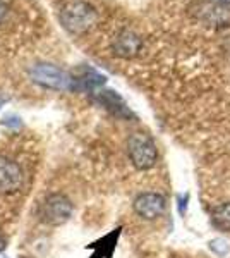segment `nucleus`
Masks as SVG:
<instances>
[{"instance_id":"nucleus-1","label":"nucleus","mask_w":230,"mask_h":258,"mask_svg":"<svg viewBox=\"0 0 230 258\" xmlns=\"http://www.w3.org/2000/svg\"><path fill=\"white\" fill-rule=\"evenodd\" d=\"M60 23L70 35H83L90 31L98 21V12L85 0H72L60 9Z\"/></svg>"},{"instance_id":"nucleus-2","label":"nucleus","mask_w":230,"mask_h":258,"mask_svg":"<svg viewBox=\"0 0 230 258\" xmlns=\"http://www.w3.org/2000/svg\"><path fill=\"white\" fill-rule=\"evenodd\" d=\"M127 153L132 165L139 170H148L157 164L158 152L155 141L144 133H134L127 141Z\"/></svg>"},{"instance_id":"nucleus-3","label":"nucleus","mask_w":230,"mask_h":258,"mask_svg":"<svg viewBox=\"0 0 230 258\" xmlns=\"http://www.w3.org/2000/svg\"><path fill=\"white\" fill-rule=\"evenodd\" d=\"M29 76L33 78V81L45 86V88L60 91H69L76 88L74 86V78L65 73L64 69L52 64H35L29 69Z\"/></svg>"},{"instance_id":"nucleus-4","label":"nucleus","mask_w":230,"mask_h":258,"mask_svg":"<svg viewBox=\"0 0 230 258\" xmlns=\"http://www.w3.org/2000/svg\"><path fill=\"white\" fill-rule=\"evenodd\" d=\"M72 210V203H70V200L65 195L52 193L40 205L38 215L48 226H62V224H65L70 219Z\"/></svg>"},{"instance_id":"nucleus-5","label":"nucleus","mask_w":230,"mask_h":258,"mask_svg":"<svg viewBox=\"0 0 230 258\" xmlns=\"http://www.w3.org/2000/svg\"><path fill=\"white\" fill-rule=\"evenodd\" d=\"M23 169L14 160L0 155V193L14 195L23 188Z\"/></svg>"},{"instance_id":"nucleus-6","label":"nucleus","mask_w":230,"mask_h":258,"mask_svg":"<svg viewBox=\"0 0 230 258\" xmlns=\"http://www.w3.org/2000/svg\"><path fill=\"white\" fill-rule=\"evenodd\" d=\"M110 48L117 57L132 59V57H136L143 50V40L132 30L124 28L119 33H115V36L110 41Z\"/></svg>"},{"instance_id":"nucleus-7","label":"nucleus","mask_w":230,"mask_h":258,"mask_svg":"<svg viewBox=\"0 0 230 258\" xmlns=\"http://www.w3.org/2000/svg\"><path fill=\"white\" fill-rule=\"evenodd\" d=\"M134 212L146 220H155L165 212L167 202L160 193H141L132 203Z\"/></svg>"},{"instance_id":"nucleus-8","label":"nucleus","mask_w":230,"mask_h":258,"mask_svg":"<svg viewBox=\"0 0 230 258\" xmlns=\"http://www.w3.org/2000/svg\"><path fill=\"white\" fill-rule=\"evenodd\" d=\"M98 100L107 107L110 112H114L117 117H131V110L124 103V100L115 93V91H102L98 95Z\"/></svg>"},{"instance_id":"nucleus-9","label":"nucleus","mask_w":230,"mask_h":258,"mask_svg":"<svg viewBox=\"0 0 230 258\" xmlns=\"http://www.w3.org/2000/svg\"><path fill=\"white\" fill-rule=\"evenodd\" d=\"M105 81H107V78L102 76V74H98L96 71L85 69L81 73V76L74 78V86L79 90H93V88H98V86H103Z\"/></svg>"},{"instance_id":"nucleus-10","label":"nucleus","mask_w":230,"mask_h":258,"mask_svg":"<svg viewBox=\"0 0 230 258\" xmlns=\"http://www.w3.org/2000/svg\"><path fill=\"white\" fill-rule=\"evenodd\" d=\"M211 224L220 231H230V203H221L213 210Z\"/></svg>"},{"instance_id":"nucleus-11","label":"nucleus","mask_w":230,"mask_h":258,"mask_svg":"<svg viewBox=\"0 0 230 258\" xmlns=\"http://www.w3.org/2000/svg\"><path fill=\"white\" fill-rule=\"evenodd\" d=\"M210 248L216 253V255H225V253H228V243L221 238L213 239L210 243Z\"/></svg>"},{"instance_id":"nucleus-12","label":"nucleus","mask_w":230,"mask_h":258,"mask_svg":"<svg viewBox=\"0 0 230 258\" xmlns=\"http://www.w3.org/2000/svg\"><path fill=\"white\" fill-rule=\"evenodd\" d=\"M7 12H9V7H7L6 0H0V24H2L4 21H6Z\"/></svg>"},{"instance_id":"nucleus-13","label":"nucleus","mask_w":230,"mask_h":258,"mask_svg":"<svg viewBox=\"0 0 230 258\" xmlns=\"http://www.w3.org/2000/svg\"><path fill=\"white\" fill-rule=\"evenodd\" d=\"M6 246H7V239L4 238V236H0V251H4Z\"/></svg>"},{"instance_id":"nucleus-14","label":"nucleus","mask_w":230,"mask_h":258,"mask_svg":"<svg viewBox=\"0 0 230 258\" xmlns=\"http://www.w3.org/2000/svg\"><path fill=\"white\" fill-rule=\"evenodd\" d=\"M0 258H4V256H0Z\"/></svg>"}]
</instances>
